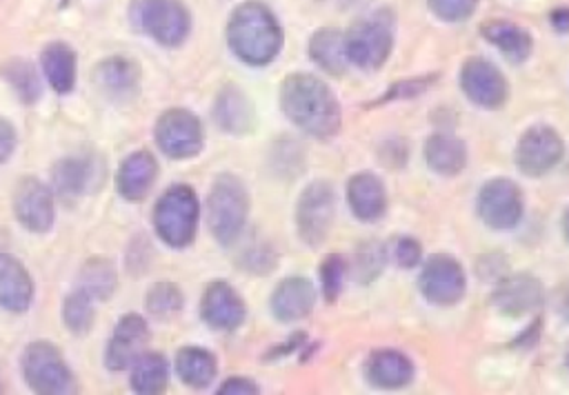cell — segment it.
Masks as SVG:
<instances>
[{
	"label": "cell",
	"mask_w": 569,
	"mask_h": 395,
	"mask_svg": "<svg viewBox=\"0 0 569 395\" xmlns=\"http://www.w3.org/2000/svg\"><path fill=\"white\" fill-rule=\"evenodd\" d=\"M242 266L251 273H267L276 266V255L267 246H253L244 253Z\"/></svg>",
	"instance_id": "cell-40"
},
{
	"label": "cell",
	"mask_w": 569,
	"mask_h": 395,
	"mask_svg": "<svg viewBox=\"0 0 569 395\" xmlns=\"http://www.w3.org/2000/svg\"><path fill=\"white\" fill-rule=\"evenodd\" d=\"M562 153L565 146L560 133L547 124H533L518 140L516 164L525 175L538 178L553 169L560 162Z\"/></svg>",
	"instance_id": "cell-10"
},
{
	"label": "cell",
	"mask_w": 569,
	"mask_h": 395,
	"mask_svg": "<svg viewBox=\"0 0 569 395\" xmlns=\"http://www.w3.org/2000/svg\"><path fill=\"white\" fill-rule=\"evenodd\" d=\"M93 300L82 291H73L62 302V324L73 335H84L93 326Z\"/></svg>",
	"instance_id": "cell-34"
},
{
	"label": "cell",
	"mask_w": 569,
	"mask_h": 395,
	"mask_svg": "<svg viewBox=\"0 0 569 395\" xmlns=\"http://www.w3.org/2000/svg\"><path fill=\"white\" fill-rule=\"evenodd\" d=\"M149 335V324L140 313H124L118 320L113 335L104 348V366L113 373L129 368L131 362L144 351Z\"/></svg>",
	"instance_id": "cell-15"
},
{
	"label": "cell",
	"mask_w": 569,
	"mask_h": 395,
	"mask_svg": "<svg viewBox=\"0 0 569 395\" xmlns=\"http://www.w3.org/2000/svg\"><path fill=\"white\" fill-rule=\"evenodd\" d=\"M118 284V273L111 260L91 257L82 264L78 273V291H82L93 302H104L113 295Z\"/></svg>",
	"instance_id": "cell-32"
},
{
	"label": "cell",
	"mask_w": 569,
	"mask_h": 395,
	"mask_svg": "<svg viewBox=\"0 0 569 395\" xmlns=\"http://www.w3.org/2000/svg\"><path fill=\"white\" fill-rule=\"evenodd\" d=\"M420 255H422L420 242H416L413 237H398V240H396V244H393V257H396V262H398L400 266H405V269L418 266Z\"/></svg>",
	"instance_id": "cell-39"
},
{
	"label": "cell",
	"mask_w": 569,
	"mask_h": 395,
	"mask_svg": "<svg viewBox=\"0 0 569 395\" xmlns=\"http://www.w3.org/2000/svg\"><path fill=\"white\" fill-rule=\"evenodd\" d=\"M31 300L33 282L24 264L9 253H0V306L11 313H24Z\"/></svg>",
	"instance_id": "cell-21"
},
{
	"label": "cell",
	"mask_w": 569,
	"mask_h": 395,
	"mask_svg": "<svg viewBox=\"0 0 569 395\" xmlns=\"http://www.w3.org/2000/svg\"><path fill=\"white\" fill-rule=\"evenodd\" d=\"M129 386L138 395H158L167 388L169 382V362L162 353L142 351L131 362Z\"/></svg>",
	"instance_id": "cell-29"
},
{
	"label": "cell",
	"mask_w": 569,
	"mask_h": 395,
	"mask_svg": "<svg viewBox=\"0 0 569 395\" xmlns=\"http://www.w3.org/2000/svg\"><path fill=\"white\" fill-rule=\"evenodd\" d=\"M22 377L33 393L64 395L73 391V375L60 348L51 342L38 340L27 344L20 359Z\"/></svg>",
	"instance_id": "cell-7"
},
{
	"label": "cell",
	"mask_w": 569,
	"mask_h": 395,
	"mask_svg": "<svg viewBox=\"0 0 569 395\" xmlns=\"http://www.w3.org/2000/svg\"><path fill=\"white\" fill-rule=\"evenodd\" d=\"M16 142H18V135H16L13 124L9 120L0 118V164H4L11 158Z\"/></svg>",
	"instance_id": "cell-41"
},
{
	"label": "cell",
	"mask_w": 569,
	"mask_h": 395,
	"mask_svg": "<svg viewBox=\"0 0 569 395\" xmlns=\"http://www.w3.org/2000/svg\"><path fill=\"white\" fill-rule=\"evenodd\" d=\"M227 44L244 64L264 67L282 49L280 22L264 4L242 2L227 20Z\"/></svg>",
	"instance_id": "cell-2"
},
{
	"label": "cell",
	"mask_w": 569,
	"mask_h": 395,
	"mask_svg": "<svg viewBox=\"0 0 569 395\" xmlns=\"http://www.w3.org/2000/svg\"><path fill=\"white\" fill-rule=\"evenodd\" d=\"M551 24H553V29L560 31V33L569 31V11H567V9H556V11L551 13Z\"/></svg>",
	"instance_id": "cell-43"
},
{
	"label": "cell",
	"mask_w": 569,
	"mask_h": 395,
	"mask_svg": "<svg viewBox=\"0 0 569 395\" xmlns=\"http://www.w3.org/2000/svg\"><path fill=\"white\" fill-rule=\"evenodd\" d=\"M567 364H569V359H567Z\"/></svg>",
	"instance_id": "cell-46"
},
{
	"label": "cell",
	"mask_w": 569,
	"mask_h": 395,
	"mask_svg": "<svg viewBox=\"0 0 569 395\" xmlns=\"http://www.w3.org/2000/svg\"><path fill=\"white\" fill-rule=\"evenodd\" d=\"M562 229H565V235H567V240H569V206H567L565 217H562Z\"/></svg>",
	"instance_id": "cell-45"
},
{
	"label": "cell",
	"mask_w": 569,
	"mask_h": 395,
	"mask_svg": "<svg viewBox=\"0 0 569 395\" xmlns=\"http://www.w3.org/2000/svg\"><path fill=\"white\" fill-rule=\"evenodd\" d=\"M158 149L171 160H187L200 153L204 144V131L200 120L187 109L164 111L153 126Z\"/></svg>",
	"instance_id": "cell-8"
},
{
	"label": "cell",
	"mask_w": 569,
	"mask_h": 395,
	"mask_svg": "<svg viewBox=\"0 0 569 395\" xmlns=\"http://www.w3.org/2000/svg\"><path fill=\"white\" fill-rule=\"evenodd\" d=\"M93 82L109 98H127L138 87V69L131 60L111 55L96 64Z\"/></svg>",
	"instance_id": "cell-27"
},
{
	"label": "cell",
	"mask_w": 569,
	"mask_h": 395,
	"mask_svg": "<svg viewBox=\"0 0 569 395\" xmlns=\"http://www.w3.org/2000/svg\"><path fill=\"white\" fill-rule=\"evenodd\" d=\"M385 266V249L378 242H367L360 246L356 255V269H358V280L369 282L373 280Z\"/></svg>",
	"instance_id": "cell-37"
},
{
	"label": "cell",
	"mask_w": 569,
	"mask_h": 395,
	"mask_svg": "<svg viewBox=\"0 0 569 395\" xmlns=\"http://www.w3.org/2000/svg\"><path fill=\"white\" fill-rule=\"evenodd\" d=\"M393 47V16L389 11H376L362 20H356L345 33L347 60L365 71L382 67Z\"/></svg>",
	"instance_id": "cell-6"
},
{
	"label": "cell",
	"mask_w": 569,
	"mask_h": 395,
	"mask_svg": "<svg viewBox=\"0 0 569 395\" xmlns=\"http://www.w3.org/2000/svg\"><path fill=\"white\" fill-rule=\"evenodd\" d=\"M425 160L433 173L456 175L467 164V146L451 133H433L425 142Z\"/></svg>",
	"instance_id": "cell-28"
},
{
	"label": "cell",
	"mask_w": 569,
	"mask_h": 395,
	"mask_svg": "<svg viewBox=\"0 0 569 395\" xmlns=\"http://www.w3.org/2000/svg\"><path fill=\"white\" fill-rule=\"evenodd\" d=\"M213 118L222 131L233 133V135H242V133L251 131L253 122H256L251 100L233 84L224 87L216 95Z\"/></svg>",
	"instance_id": "cell-24"
},
{
	"label": "cell",
	"mask_w": 569,
	"mask_h": 395,
	"mask_svg": "<svg viewBox=\"0 0 569 395\" xmlns=\"http://www.w3.org/2000/svg\"><path fill=\"white\" fill-rule=\"evenodd\" d=\"M345 275H347V262L342 260V255L331 253L325 257L322 266H320V280H322V293L327 297V302H336V297L342 291L345 284Z\"/></svg>",
	"instance_id": "cell-36"
},
{
	"label": "cell",
	"mask_w": 569,
	"mask_h": 395,
	"mask_svg": "<svg viewBox=\"0 0 569 395\" xmlns=\"http://www.w3.org/2000/svg\"><path fill=\"white\" fill-rule=\"evenodd\" d=\"M478 213L493 231H509L522 217V193L516 182L496 178L482 184L478 193Z\"/></svg>",
	"instance_id": "cell-11"
},
{
	"label": "cell",
	"mask_w": 569,
	"mask_h": 395,
	"mask_svg": "<svg viewBox=\"0 0 569 395\" xmlns=\"http://www.w3.org/2000/svg\"><path fill=\"white\" fill-rule=\"evenodd\" d=\"M0 73L7 80V84L11 87V91L24 104H33L36 100H40V95H42V80H40L36 67L29 60H22V58L9 60L7 64H2Z\"/></svg>",
	"instance_id": "cell-33"
},
{
	"label": "cell",
	"mask_w": 569,
	"mask_h": 395,
	"mask_svg": "<svg viewBox=\"0 0 569 395\" xmlns=\"http://www.w3.org/2000/svg\"><path fill=\"white\" fill-rule=\"evenodd\" d=\"M220 395H249V393H258V386L247 379V377H229L220 388Z\"/></svg>",
	"instance_id": "cell-42"
},
{
	"label": "cell",
	"mask_w": 569,
	"mask_h": 395,
	"mask_svg": "<svg viewBox=\"0 0 569 395\" xmlns=\"http://www.w3.org/2000/svg\"><path fill=\"white\" fill-rule=\"evenodd\" d=\"M98 178L96 162L84 155H69L60 158L51 166V184L53 191L62 198H80L87 191H91L93 182Z\"/></svg>",
	"instance_id": "cell-23"
},
{
	"label": "cell",
	"mask_w": 569,
	"mask_h": 395,
	"mask_svg": "<svg viewBox=\"0 0 569 395\" xmlns=\"http://www.w3.org/2000/svg\"><path fill=\"white\" fill-rule=\"evenodd\" d=\"M309 58L331 75L345 73L349 60L345 51V33L338 29H318L309 40Z\"/></svg>",
	"instance_id": "cell-30"
},
{
	"label": "cell",
	"mask_w": 569,
	"mask_h": 395,
	"mask_svg": "<svg viewBox=\"0 0 569 395\" xmlns=\"http://www.w3.org/2000/svg\"><path fill=\"white\" fill-rule=\"evenodd\" d=\"M129 22L162 47H180L191 31V13L182 0H131Z\"/></svg>",
	"instance_id": "cell-4"
},
{
	"label": "cell",
	"mask_w": 569,
	"mask_h": 395,
	"mask_svg": "<svg viewBox=\"0 0 569 395\" xmlns=\"http://www.w3.org/2000/svg\"><path fill=\"white\" fill-rule=\"evenodd\" d=\"M347 200L351 213L362 222L382 217L387 209V193L382 180L371 171H360L347 182Z\"/></svg>",
	"instance_id": "cell-20"
},
{
	"label": "cell",
	"mask_w": 569,
	"mask_h": 395,
	"mask_svg": "<svg viewBox=\"0 0 569 395\" xmlns=\"http://www.w3.org/2000/svg\"><path fill=\"white\" fill-rule=\"evenodd\" d=\"M200 217V204L191 186H169L153 206V229L171 249H184L193 242Z\"/></svg>",
	"instance_id": "cell-5"
},
{
	"label": "cell",
	"mask_w": 569,
	"mask_h": 395,
	"mask_svg": "<svg viewBox=\"0 0 569 395\" xmlns=\"http://www.w3.org/2000/svg\"><path fill=\"white\" fill-rule=\"evenodd\" d=\"M365 375L376 388H402L413 379V364L411 359L391 348L373 351L365 364Z\"/></svg>",
	"instance_id": "cell-22"
},
{
	"label": "cell",
	"mask_w": 569,
	"mask_h": 395,
	"mask_svg": "<svg viewBox=\"0 0 569 395\" xmlns=\"http://www.w3.org/2000/svg\"><path fill=\"white\" fill-rule=\"evenodd\" d=\"M333 189L327 182H311L298 198L296 226L305 244L318 246L331 231L333 224Z\"/></svg>",
	"instance_id": "cell-9"
},
{
	"label": "cell",
	"mask_w": 569,
	"mask_h": 395,
	"mask_svg": "<svg viewBox=\"0 0 569 395\" xmlns=\"http://www.w3.org/2000/svg\"><path fill=\"white\" fill-rule=\"evenodd\" d=\"M462 93L482 109H500L509 89L502 71L485 58H469L460 71Z\"/></svg>",
	"instance_id": "cell-14"
},
{
	"label": "cell",
	"mask_w": 569,
	"mask_h": 395,
	"mask_svg": "<svg viewBox=\"0 0 569 395\" xmlns=\"http://www.w3.org/2000/svg\"><path fill=\"white\" fill-rule=\"evenodd\" d=\"M13 215L29 233H47L56 222L51 189L38 178H22L13 189Z\"/></svg>",
	"instance_id": "cell-13"
},
{
	"label": "cell",
	"mask_w": 569,
	"mask_h": 395,
	"mask_svg": "<svg viewBox=\"0 0 569 395\" xmlns=\"http://www.w3.org/2000/svg\"><path fill=\"white\" fill-rule=\"evenodd\" d=\"M158 178V162L149 151L129 153L116 173V189L129 202H140L147 198Z\"/></svg>",
	"instance_id": "cell-18"
},
{
	"label": "cell",
	"mask_w": 569,
	"mask_h": 395,
	"mask_svg": "<svg viewBox=\"0 0 569 395\" xmlns=\"http://www.w3.org/2000/svg\"><path fill=\"white\" fill-rule=\"evenodd\" d=\"M147 308L158 317H169L182 308V293L180 288L169 282H156L147 293Z\"/></svg>",
	"instance_id": "cell-35"
},
{
	"label": "cell",
	"mask_w": 569,
	"mask_h": 395,
	"mask_svg": "<svg viewBox=\"0 0 569 395\" xmlns=\"http://www.w3.org/2000/svg\"><path fill=\"white\" fill-rule=\"evenodd\" d=\"M420 293L440 306H449L462 300L467 288V277L458 260L449 255H431L420 271L418 277Z\"/></svg>",
	"instance_id": "cell-12"
},
{
	"label": "cell",
	"mask_w": 569,
	"mask_h": 395,
	"mask_svg": "<svg viewBox=\"0 0 569 395\" xmlns=\"http://www.w3.org/2000/svg\"><path fill=\"white\" fill-rule=\"evenodd\" d=\"M249 215V195L233 173H220L207 195V224L218 244H233Z\"/></svg>",
	"instance_id": "cell-3"
},
{
	"label": "cell",
	"mask_w": 569,
	"mask_h": 395,
	"mask_svg": "<svg viewBox=\"0 0 569 395\" xmlns=\"http://www.w3.org/2000/svg\"><path fill=\"white\" fill-rule=\"evenodd\" d=\"M491 304L505 315H525L542 304V286L529 273H516L498 282Z\"/></svg>",
	"instance_id": "cell-17"
},
{
	"label": "cell",
	"mask_w": 569,
	"mask_h": 395,
	"mask_svg": "<svg viewBox=\"0 0 569 395\" xmlns=\"http://www.w3.org/2000/svg\"><path fill=\"white\" fill-rule=\"evenodd\" d=\"M427 7L445 22H462L476 11L478 0H427Z\"/></svg>",
	"instance_id": "cell-38"
},
{
	"label": "cell",
	"mask_w": 569,
	"mask_h": 395,
	"mask_svg": "<svg viewBox=\"0 0 569 395\" xmlns=\"http://www.w3.org/2000/svg\"><path fill=\"white\" fill-rule=\"evenodd\" d=\"M560 311H562V315L569 320V286L565 288V293H562V300H560Z\"/></svg>",
	"instance_id": "cell-44"
},
{
	"label": "cell",
	"mask_w": 569,
	"mask_h": 395,
	"mask_svg": "<svg viewBox=\"0 0 569 395\" xmlns=\"http://www.w3.org/2000/svg\"><path fill=\"white\" fill-rule=\"evenodd\" d=\"M480 33L511 62H525L533 49L529 31L507 20H489L480 27Z\"/></svg>",
	"instance_id": "cell-26"
},
{
	"label": "cell",
	"mask_w": 569,
	"mask_h": 395,
	"mask_svg": "<svg viewBox=\"0 0 569 395\" xmlns=\"http://www.w3.org/2000/svg\"><path fill=\"white\" fill-rule=\"evenodd\" d=\"M76 51L67 42H49L40 53L42 78L58 93H69L76 87Z\"/></svg>",
	"instance_id": "cell-25"
},
{
	"label": "cell",
	"mask_w": 569,
	"mask_h": 395,
	"mask_svg": "<svg viewBox=\"0 0 569 395\" xmlns=\"http://www.w3.org/2000/svg\"><path fill=\"white\" fill-rule=\"evenodd\" d=\"M284 115L307 135L329 140L340 129V104L329 87L311 73H291L280 87Z\"/></svg>",
	"instance_id": "cell-1"
},
{
	"label": "cell",
	"mask_w": 569,
	"mask_h": 395,
	"mask_svg": "<svg viewBox=\"0 0 569 395\" xmlns=\"http://www.w3.org/2000/svg\"><path fill=\"white\" fill-rule=\"evenodd\" d=\"M316 300V291L311 280L293 275L284 277L271 293V313L280 322H296L311 313Z\"/></svg>",
	"instance_id": "cell-19"
},
{
	"label": "cell",
	"mask_w": 569,
	"mask_h": 395,
	"mask_svg": "<svg viewBox=\"0 0 569 395\" xmlns=\"http://www.w3.org/2000/svg\"><path fill=\"white\" fill-rule=\"evenodd\" d=\"M244 302L229 282H209L200 300V317L209 328L233 331L244 322Z\"/></svg>",
	"instance_id": "cell-16"
},
{
	"label": "cell",
	"mask_w": 569,
	"mask_h": 395,
	"mask_svg": "<svg viewBox=\"0 0 569 395\" xmlns=\"http://www.w3.org/2000/svg\"><path fill=\"white\" fill-rule=\"evenodd\" d=\"M176 373L182 384L191 388H204L213 382L218 364L216 357L200 346H184L176 353Z\"/></svg>",
	"instance_id": "cell-31"
}]
</instances>
